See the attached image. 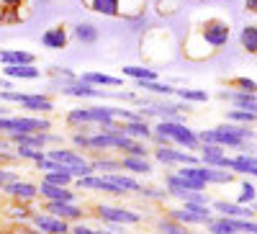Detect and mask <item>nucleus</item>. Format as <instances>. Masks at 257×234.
<instances>
[{
    "label": "nucleus",
    "instance_id": "f257e3e1",
    "mask_svg": "<svg viewBox=\"0 0 257 234\" xmlns=\"http://www.w3.org/2000/svg\"><path fill=\"white\" fill-rule=\"evenodd\" d=\"M231 39V26L229 21L219 18V16H208L198 24H193V29L185 34L180 54L190 62H203L208 57H213L221 47L229 44Z\"/></svg>",
    "mask_w": 257,
    "mask_h": 234
},
{
    "label": "nucleus",
    "instance_id": "f03ea898",
    "mask_svg": "<svg viewBox=\"0 0 257 234\" xmlns=\"http://www.w3.org/2000/svg\"><path fill=\"white\" fill-rule=\"evenodd\" d=\"M152 132H155L152 134L155 144H173V147H180L185 152H198V147H201L198 132H193L190 126H185L178 119H157Z\"/></svg>",
    "mask_w": 257,
    "mask_h": 234
},
{
    "label": "nucleus",
    "instance_id": "7ed1b4c3",
    "mask_svg": "<svg viewBox=\"0 0 257 234\" xmlns=\"http://www.w3.org/2000/svg\"><path fill=\"white\" fill-rule=\"evenodd\" d=\"M254 137V132L249 126H242V124H221V126H213V129H206V132H198V139L201 144H219L224 150H247V142Z\"/></svg>",
    "mask_w": 257,
    "mask_h": 234
},
{
    "label": "nucleus",
    "instance_id": "20e7f679",
    "mask_svg": "<svg viewBox=\"0 0 257 234\" xmlns=\"http://www.w3.org/2000/svg\"><path fill=\"white\" fill-rule=\"evenodd\" d=\"M82 6L105 18L139 21L147 11V0H82Z\"/></svg>",
    "mask_w": 257,
    "mask_h": 234
},
{
    "label": "nucleus",
    "instance_id": "39448f33",
    "mask_svg": "<svg viewBox=\"0 0 257 234\" xmlns=\"http://www.w3.org/2000/svg\"><path fill=\"white\" fill-rule=\"evenodd\" d=\"M47 157L54 160V162H59V165H64V167H70L75 178H85V175H93V173H95L93 165H90V160L85 157V152L75 150V147H64V144L49 147Z\"/></svg>",
    "mask_w": 257,
    "mask_h": 234
},
{
    "label": "nucleus",
    "instance_id": "423d86ee",
    "mask_svg": "<svg viewBox=\"0 0 257 234\" xmlns=\"http://www.w3.org/2000/svg\"><path fill=\"white\" fill-rule=\"evenodd\" d=\"M95 216L105 224H118V226H128V224H139L142 214L132 208H121V206H108V203H98L95 206Z\"/></svg>",
    "mask_w": 257,
    "mask_h": 234
},
{
    "label": "nucleus",
    "instance_id": "0eeeda50",
    "mask_svg": "<svg viewBox=\"0 0 257 234\" xmlns=\"http://www.w3.org/2000/svg\"><path fill=\"white\" fill-rule=\"evenodd\" d=\"M152 157L165 165V167H173V165H198V157L193 155V152H185L180 150V147H173V144H157L155 150H152Z\"/></svg>",
    "mask_w": 257,
    "mask_h": 234
},
{
    "label": "nucleus",
    "instance_id": "6e6552de",
    "mask_svg": "<svg viewBox=\"0 0 257 234\" xmlns=\"http://www.w3.org/2000/svg\"><path fill=\"white\" fill-rule=\"evenodd\" d=\"M31 16V0H0V26L24 24Z\"/></svg>",
    "mask_w": 257,
    "mask_h": 234
},
{
    "label": "nucleus",
    "instance_id": "1a4fd4ad",
    "mask_svg": "<svg viewBox=\"0 0 257 234\" xmlns=\"http://www.w3.org/2000/svg\"><path fill=\"white\" fill-rule=\"evenodd\" d=\"M3 193H6L13 203H31V201L39 198V185L31 183V180L16 178V180H11V183L3 185Z\"/></svg>",
    "mask_w": 257,
    "mask_h": 234
},
{
    "label": "nucleus",
    "instance_id": "9d476101",
    "mask_svg": "<svg viewBox=\"0 0 257 234\" xmlns=\"http://www.w3.org/2000/svg\"><path fill=\"white\" fill-rule=\"evenodd\" d=\"M31 226H36L39 231L44 234H70L72 224H67L64 219L49 214V211H34L31 214Z\"/></svg>",
    "mask_w": 257,
    "mask_h": 234
},
{
    "label": "nucleus",
    "instance_id": "9b49d317",
    "mask_svg": "<svg viewBox=\"0 0 257 234\" xmlns=\"http://www.w3.org/2000/svg\"><path fill=\"white\" fill-rule=\"evenodd\" d=\"M44 211L64 219L67 224L82 221V216H85V211L77 206V201H44Z\"/></svg>",
    "mask_w": 257,
    "mask_h": 234
},
{
    "label": "nucleus",
    "instance_id": "f8f14e48",
    "mask_svg": "<svg viewBox=\"0 0 257 234\" xmlns=\"http://www.w3.org/2000/svg\"><path fill=\"white\" fill-rule=\"evenodd\" d=\"M70 39H72L70 36V29L64 26V24H57V26H49L44 34H41V47L59 52V49H67Z\"/></svg>",
    "mask_w": 257,
    "mask_h": 234
},
{
    "label": "nucleus",
    "instance_id": "ddd939ff",
    "mask_svg": "<svg viewBox=\"0 0 257 234\" xmlns=\"http://www.w3.org/2000/svg\"><path fill=\"white\" fill-rule=\"evenodd\" d=\"M121 170L137 178H149L155 173V165L149 157H134V155H121Z\"/></svg>",
    "mask_w": 257,
    "mask_h": 234
},
{
    "label": "nucleus",
    "instance_id": "4468645a",
    "mask_svg": "<svg viewBox=\"0 0 257 234\" xmlns=\"http://www.w3.org/2000/svg\"><path fill=\"white\" fill-rule=\"evenodd\" d=\"M229 170L244 178H257V152H239L237 157H229Z\"/></svg>",
    "mask_w": 257,
    "mask_h": 234
},
{
    "label": "nucleus",
    "instance_id": "2eb2a0df",
    "mask_svg": "<svg viewBox=\"0 0 257 234\" xmlns=\"http://www.w3.org/2000/svg\"><path fill=\"white\" fill-rule=\"evenodd\" d=\"M198 162L201 165H211V167H224L229 170V157H226V150L219 144H201L198 147Z\"/></svg>",
    "mask_w": 257,
    "mask_h": 234
},
{
    "label": "nucleus",
    "instance_id": "dca6fc26",
    "mask_svg": "<svg viewBox=\"0 0 257 234\" xmlns=\"http://www.w3.org/2000/svg\"><path fill=\"white\" fill-rule=\"evenodd\" d=\"M198 167V175L206 180V185H229L237 180V173L231 170H224V167H211V165H196Z\"/></svg>",
    "mask_w": 257,
    "mask_h": 234
},
{
    "label": "nucleus",
    "instance_id": "f3484780",
    "mask_svg": "<svg viewBox=\"0 0 257 234\" xmlns=\"http://www.w3.org/2000/svg\"><path fill=\"white\" fill-rule=\"evenodd\" d=\"M21 108L24 111H34L41 116H49L54 111V100L47 93H26L24 100H21Z\"/></svg>",
    "mask_w": 257,
    "mask_h": 234
},
{
    "label": "nucleus",
    "instance_id": "a211bd4d",
    "mask_svg": "<svg viewBox=\"0 0 257 234\" xmlns=\"http://www.w3.org/2000/svg\"><path fill=\"white\" fill-rule=\"evenodd\" d=\"M39 198L41 201H77V190H72L70 185H52L41 180Z\"/></svg>",
    "mask_w": 257,
    "mask_h": 234
},
{
    "label": "nucleus",
    "instance_id": "6ab92c4d",
    "mask_svg": "<svg viewBox=\"0 0 257 234\" xmlns=\"http://www.w3.org/2000/svg\"><path fill=\"white\" fill-rule=\"evenodd\" d=\"M82 82L93 85V88H123V77H116V75H108V72H100V70H88L77 75Z\"/></svg>",
    "mask_w": 257,
    "mask_h": 234
},
{
    "label": "nucleus",
    "instance_id": "aec40b11",
    "mask_svg": "<svg viewBox=\"0 0 257 234\" xmlns=\"http://www.w3.org/2000/svg\"><path fill=\"white\" fill-rule=\"evenodd\" d=\"M221 100L231 103L234 108H247V111H254L257 113V93H244V90H221L219 93Z\"/></svg>",
    "mask_w": 257,
    "mask_h": 234
},
{
    "label": "nucleus",
    "instance_id": "412c9836",
    "mask_svg": "<svg viewBox=\"0 0 257 234\" xmlns=\"http://www.w3.org/2000/svg\"><path fill=\"white\" fill-rule=\"evenodd\" d=\"M213 211L219 216H229V219H252L254 211L252 206H244V203H237V201H216L213 203Z\"/></svg>",
    "mask_w": 257,
    "mask_h": 234
},
{
    "label": "nucleus",
    "instance_id": "4be33fe9",
    "mask_svg": "<svg viewBox=\"0 0 257 234\" xmlns=\"http://www.w3.org/2000/svg\"><path fill=\"white\" fill-rule=\"evenodd\" d=\"M88 119L95 129H105L116 121V105H88Z\"/></svg>",
    "mask_w": 257,
    "mask_h": 234
},
{
    "label": "nucleus",
    "instance_id": "5701e85b",
    "mask_svg": "<svg viewBox=\"0 0 257 234\" xmlns=\"http://www.w3.org/2000/svg\"><path fill=\"white\" fill-rule=\"evenodd\" d=\"M175 173H178V178L185 183L188 190H201V193H206L208 185H206V180L198 175V167H196V165H180Z\"/></svg>",
    "mask_w": 257,
    "mask_h": 234
},
{
    "label": "nucleus",
    "instance_id": "b1692460",
    "mask_svg": "<svg viewBox=\"0 0 257 234\" xmlns=\"http://www.w3.org/2000/svg\"><path fill=\"white\" fill-rule=\"evenodd\" d=\"M137 90H142L144 95H155V98H173L175 95L173 85L160 82V80H139L137 82Z\"/></svg>",
    "mask_w": 257,
    "mask_h": 234
},
{
    "label": "nucleus",
    "instance_id": "393cba45",
    "mask_svg": "<svg viewBox=\"0 0 257 234\" xmlns=\"http://www.w3.org/2000/svg\"><path fill=\"white\" fill-rule=\"evenodd\" d=\"M123 134L132 139H139V142H149L155 132L147 119H137V121H123Z\"/></svg>",
    "mask_w": 257,
    "mask_h": 234
},
{
    "label": "nucleus",
    "instance_id": "a878e982",
    "mask_svg": "<svg viewBox=\"0 0 257 234\" xmlns=\"http://www.w3.org/2000/svg\"><path fill=\"white\" fill-rule=\"evenodd\" d=\"M0 75H6L8 80H39L41 70L36 65H6Z\"/></svg>",
    "mask_w": 257,
    "mask_h": 234
},
{
    "label": "nucleus",
    "instance_id": "bb28decb",
    "mask_svg": "<svg viewBox=\"0 0 257 234\" xmlns=\"http://www.w3.org/2000/svg\"><path fill=\"white\" fill-rule=\"evenodd\" d=\"M0 65H36V57L26 49H0Z\"/></svg>",
    "mask_w": 257,
    "mask_h": 234
},
{
    "label": "nucleus",
    "instance_id": "cd10ccee",
    "mask_svg": "<svg viewBox=\"0 0 257 234\" xmlns=\"http://www.w3.org/2000/svg\"><path fill=\"white\" fill-rule=\"evenodd\" d=\"M70 36L75 41H80V44H95V41H98V29L93 24H88V21H80V24L72 26Z\"/></svg>",
    "mask_w": 257,
    "mask_h": 234
},
{
    "label": "nucleus",
    "instance_id": "c85d7f7f",
    "mask_svg": "<svg viewBox=\"0 0 257 234\" xmlns=\"http://www.w3.org/2000/svg\"><path fill=\"white\" fill-rule=\"evenodd\" d=\"M95 173H118L121 170V155L118 157H111V152H103V155H95L90 160Z\"/></svg>",
    "mask_w": 257,
    "mask_h": 234
},
{
    "label": "nucleus",
    "instance_id": "c756f323",
    "mask_svg": "<svg viewBox=\"0 0 257 234\" xmlns=\"http://www.w3.org/2000/svg\"><path fill=\"white\" fill-rule=\"evenodd\" d=\"M239 47H242L244 54L257 57V24H247L239 31Z\"/></svg>",
    "mask_w": 257,
    "mask_h": 234
},
{
    "label": "nucleus",
    "instance_id": "7c9ffc66",
    "mask_svg": "<svg viewBox=\"0 0 257 234\" xmlns=\"http://www.w3.org/2000/svg\"><path fill=\"white\" fill-rule=\"evenodd\" d=\"M208 234H239L237 229V219H229V216H216L206 224Z\"/></svg>",
    "mask_w": 257,
    "mask_h": 234
},
{
    "label": "nucleus",
    "instance_id": "2f4dec72",
    "mask_svg": "<svg viewBox=\"0 0 257 234\" xmlns=\"http://www.w3.org/2000/svg\"><path fill=\"white\" fill-rule=\"evenodd\" d=\"M13 152H16V160L31 162V165L47 157V150H36V147H29V144H13Z\"/></svg>",
    "mask_w": 257,
    "mask_h": 234
},
{
    "label": "nucleus",
    "instance_id": "473e14b6",
    "mask_svg": "<svg viewBox=\"0 0 257 234\" xmlns=\"http://www.w3.org/2000/svg\"><path fill=\"white\" fill-rule=\"evenodd\" d=\"M121 72H123V77H132L134 82H139V80H157V70L155 67H144V65H126V67H121Z\"/></svg>",
    "mask_w": 257,
    "mask_h": 234
},
{
    "label": "nucleus",
    "instance_id": "72a5a7b5",
    "mask_svg": "<svg viewBox=\"0 0 257 234\" xmlns=\"http://www.w3.org/2000/svg\"><path fill=\"white\" fill-rule=\"evenodd\" d=\"M226 121L242 124V126H252L257 121V113L254 111H247V108H231V111H226Z\"/></svg>",
    "mask_w": 257,
    "mask_h": 234
},
{
    "label": "nucleus",
    "instance_id": "f704fd0d",
    "mask_svg": "<svg viewBox=\"0 0 257 234\" xmlns=\"http://www.w3.org/2000/svg\"><path fill=\"white\" fill-rule=\"evenodd\" d=\"M175 95L183 103H208V93L206 90H196V88H175Z\"/></svg>",
    "mask_w": 257,
    "mask_h": 234
},
{
    "label": "nucleus",
    "instance_id": "c9c22d12",
    "mask_svg": "<svg viewBox=\"0 0 257 234\" xmlns=\"http://www.w3.org/2000/svg\"><path fill=\"white\" fill-rule=\"evenodd\" d=\"M226 88L244 90V93H257V80H252V77H231V80H226Z\"/></svg>",
    "mask_w": 257,
    "mask_h": 234
},
{
    "label": "nucleus",
    "instance_id": "e433bc0d",
    "mask_svg": "<svg viewBox=\"0 0 257 234\" xmlns=\"http://www.w3.org/2000/svg\"><path fill=\"white\" fill-rule=\"evenodd\" d=\"M252 201H257V188L252 185V180L247 178V180H242V185H239V196H237V203H244V206H249Z\"/></svg>",
    "mask_w": 257,
    "mask_h": 234
},
{
    "label": "nucleus",
    "instance_id": "4c0bfd02",
    "mask_svg": "<svg viewBox=\"0 0 257 234\" xmlns=\"http://www.w3.org/2000/svg\"><path fill=\"white\" fill-rule=\"evenodd\" d=\"M157 229H160V234H188V229L180 224V221H175V219H162L160 224H157Z\"/></svg>",
    "mask_w": 257,
    "mask_h": 234
},
{
    "label": "nucleus",
    "instance_id": "58836bf2",
    "mask_svg": "<svg viewBox=\"0 0 257 234\" xmlns=\"http://www.w3.org/2000/svg\"><path fill=\"white\" fill-rule=\"evenodd\" d=\"M8 214H11L16 221H31V214H34V211L29 208V203H16V206L8 211Z\"/></svg>",
    "mask_w": 257,
    "mask_h": 234
},
{
    "label": "nucleus",
    "instance_id": "ea45409f",
    "mask_svg": "<svg viewBox=\"0 0 257 234\" xmlns=\"http://www.w3.org/2000/svg\"><path fill=\"white\" fill-rule=\"evenodd\" d=\"M49 77H54V82H64V80H75L77 72H72L70 67H49Z\"/></svg>",
    "mask_w": 257,
    "mask_h": 234
},
{
    "label": "nucleus",
    "instance_id": "a19ab883",
    "mask_svg": "<svg viewBox=\"0 0 257 234\" xmlns=\"http://www.w3.org/2000/svg\"><path fill=\"white\" fill-rule=\"evenodd\" d=\"M139 196H144V198H149V201H165L167 198V190L162 188H149V185H142V190H139Z\"/></svg>",
    "mask_w": 257,
    "mask_h": 234
},
{
    "label": "nucleus",
    "instance_id": "79ce46f5",
    "mask_svg": "<svg viewBox=\"0 0 257 234\" xmlns=\"http://www.w3.org/2000/svg\"><path fill=\"white\" fill-rule=\"evenodd\" d=\"M16 178H21L18 170H13L11 165H0V193H3V185L11 183V180H16Z\"/></svg>",
    "mask_w": 257,
    "mask_h": 234
},
{
    "label": "nucleus",
    "instance_id": "37998d69",
    "mask_svg": "<svg viewBox=\"0 0 257 234\" xmlns=\"http://www.w3.org/2000/svg\"><path fill=\"white\" fill-rule=\"evenodd\" d=\"M70 234H100V229H93V226L82 224V221H75L72 229H70Z\"/></svg>",
    "mask_w": 257,
    "mask_h": 234
},
{
    "label": "nucleus",
    "instance_id": "c03bdc74",
    "mask_svg": "<svg viewBox=\"0 0 257 234\" xmlns=\"http://www.w3.org/2000/svg\"><path fill=\"white\" fill-rule=\"evenodd\" d=\"M0 152H13V142L6 134H0Z\"/></svg>",
    "mask_w": 257,
    "mask_h": 234
},
{
    "label": "nucleus",
    "instance_id": "a18cd8bd",
    "mask_svg": "<svg viewBox=\"0 0 257 234\" xmlns=\"http://www.w3.org/2000/svg\"><path fill=\"white\" fill-rule=\"evenodd\" d=\"M244 11L252 13V16H257V0H244Z\"/></svg>",
    "mask_w": 257,
    "mask_h": 234
},
{
    "label": "nucleus",
    "instance_id": "49530a36",
    "mask_svg": "<svg viewBox=\"0 0 257 234\" xmlns=\"http://www.w3.org/2000/svg\"><path fill=\"white\" fill-rule=\"evenodd\" d=\"M16 234H44V231H39L36 226H31V229H26V226H21V229H18Z\"/></svg>",
    "mask_w": 257,
    "mask_h": 234
},
{
    "label": "nucleus",
    "instance_id": "de8ad7c7",
    "mask_svg": "<svg viewBox=\"0 0 257 234\" xmlns=\"http://www.w3.org/2000/svg\"><path fill=\"white\" fill-rule=\"evenodd\" d=\"M108 226H111V229H100V234H121L116 224H108Z\"/></svg>",
    "mask_w": 257,
    "mask_h": 234
},
{
    "label": "nucleus",
    "instance_id": "09e8293b",
    "mask_svg": "<svg viewBox=\"0 0 257 234\" xmlns=\"http://www.w3.org/2000/svg\"><path fill=\"white\" fill-rule=\"evenodd\" d=\"M0 234H13V231H0Z\"/></svg>",
    "mask_w": 257,
    "mask_h": 234
},
{
    "label": "nucleus",
    "instance_id": "8fccbe9b",
    "mask_svg": "<svg viewBox=\"0 0 257 234\" xmlns=\"http://www.w3.org/2000/svg\"><path fill=\"white\" fill-rule=\"evenodd\" d=\"M188 234H193V231H188Z\"/></svg>",
    "mask_w": 257,
    "mask_h": 234
}]
</instances>
